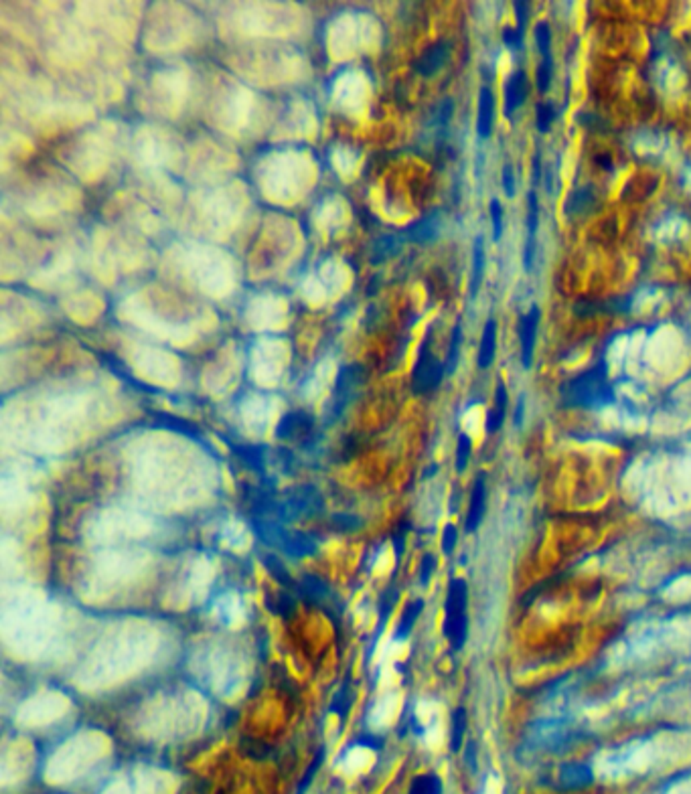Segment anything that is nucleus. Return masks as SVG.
Here are the masks:
<instances>
[{
    "mask_svg": "<svg viewBox=\"0 0 691 794\" xmlns=\"http://www.w3.org/2000/svg\"><path fill=\"white\" fill-rule=\"evenodd\" d=\"M559 401L564 407L576 410H602L614 403V387L608 379L606 363L600 361L598 365L561 383Z\"/></svg>",
    "mask_w": 691,
    "mask_h": 794,
    "instance_id": "nucleus-1",
    "label": "nucleus"
},
{
    "mask_svg": "<svg viewBox=\"0 0 691 794\" xmlns=\"http://www.w3.org/2000/svg\"><path fill=\"white\" fill-rule=\"evenodd\" d=\"M442 632L454 653L465 648L468 640V584L463 577H452L448 582Z\"/></svg>",
    "mask_w": 691,
    "mask_h": 794,
    "instance_id": "nucleus-2",
    "label": "nucleus"
},
{
    "mask_svg": "<svg viewBox=\"0 0 691 794\" xmlns=\"http://www.w3.org/2000/svg\"><path fill=\"white\" fill-rule=\"evenodd\" d=\"M574 738H576V731L566 719H539L527 729L523 748L529 754H537V752L557 754L566 750L574 742Z\"/></svg>",
    "mask_w": 691,
    "mask_h": 794,
    "instance_id": "nucleus-3",
    "label": "nucleus"
},
{
    "mask_svg": "<svg viewBox=\"0 0 691 794\" xmlns=\"http://www.w3.org/2000/svg\"><path fill=\"white\" fill-rule=\"evenodd\" d=\"M323 508H325L323 495L314 486L302 485L288 490L286 497L276 503L274 519L284 525V523H292V521H298V519L316 517V515L323 513Z\"/></svg>",
    "mask_w": 691,
    "mask_h": 794,
    "instance_id": "nucleus-4",
    "label": "nucleus"
},
{
    "mask_svg": "<svg viewBox=\"0 0 691 794\" xmlns=\"http://www.w3.org/2000/svg\"><path fill=\"white\" fill-rule=\"evenodd\" d=\"M444 377V363H440L432 355V351H430V336H426L422 347H420V355H418L416 367L412 371V389L418 396L430 394V391L438 389V385L442 383Z\"/></svg>",
    "mask_w": 691,
    "mask_h": 794,
    "instance_id": "nucleus-5",
    "label": "nucleus"
},
{
    "mask_svg": "<svg viewBox=\"0 0 691 794\" xmlns=\"http://www.w3.org/2000/svg\"><path fill=\"white\" fill-rule=\"evenodd\" d=\"M363 379H365V373H363L361 365H347V367H343L339 371L333 401L329 405V423L343 414V410L347 407V403L355 397L357 389L363 383Z\"/></svg>",
    "mask_w": 691,
    "mask_h": 794,
    "instance_id": "nucleus-6",
    "label": "nucleus"
},
{
    "mask_svg": "<svg viewBox=\"0 0 691 794\" xmlns=\"http://www.w3.org/2000/svg\"><path fill=\"white\" fill-rule=\"evenodd\" d=\"M594 784V772L584 762H566L557 768L556 788L564 793L584 791Z\"/></svg>",
    "mask_w": 691,
    "mask_h": 794,
    "instance_id": "nucleus-7",
    "label": "nucleus"
},
{
    "mask_svg": "<svg viewBox=\"0 0 691 794\" xmlns=\"http://www.w3.org/2000/svg\"><path fill=\"white\" fill-rule=\"evenodd\" d=\"M487 513V476L481 472L474 478V485L470 490V503H468V513L465 519V531L467 533H476L479 527L483 525Z\"/></svg>",
    "mask_w": 691,
    "mask_h": 794,
    "instance_id": "nucleus-8",
    "label": "nucleus"
},
{
    "mask_svg": "<svg viewBox=\"0 0 691 794\" xmlns=\"http://www.w3.org/2000/svg\"><path fill=\"white\" fill-rule=\"evenodd\" d=\"M278 550H282L288 557L302 559V557H311L318 552V541L311 533L284 529L282 537H280V543H278Z\"/></svg>",
    "mask_w": 691,
    "mask_h": 794,
    "instance_id": "nucleus-9",
    "label": "nucleus"
},
{
    "mask_svg": "<svg viewBox=\"0 0 691 794\" xmlns=\"http://www.w3.org/2000/svg\"><path fill=\"white\" fill-rule=\"evenodd\" d=\"M539 316L541 312L537 306L523 314L521 327H519V338H521V365L523 369H529L534 363V349L535 338H537V327H539Z\"/></svg>",
    "mask_w": 691,
    "mask_h": 794,
    "instance_id": "nucleus-10",
    "label": "nucleus"
},
{
    "mask_svg": "<svg viewBox=\"0 0 691 794\" xmlns=\"http://www.w3.org/2000/svg\"><path fill=\"white\" fill-rule=\"evenodd\" d=\"M314 426V418L306 412H290L284 418L280 419L278 428H276V436L282 438V440H296V438H304L309 436Z\"/></svg>",
    "mask_w": 691,
    "mask_h": 794,
    "instance_id": "nucleus-11",
    "label": "nucleus"
},
{
    "mask_svg": "<svg viewBox=\"0 0 691 794\" xmlns=\"http://www.w3.org/2000/svg\"><path fill=\"white\" fill-rule=\"evenodd\" d=\"M527 98V75L523 69L513 71L505 81V116L511 118L525 104Z\"/></svg>",
    "mask_w": 691,
    "mask_h": 794,
    "instance_id": "nucleus-12",
    "label": "nucleus"
},
{
    "mask_svg": "<svg viewBox=\"0 0 691 794\" xmlns=\"http://www.w3.org/2000/svg\"><path fill=\"white\" fill-rule=\"evenodd\" d=\"M527 240H525V249H523V265L527 272L534 270L535 249H537V227H539V203L534 191L527 195Z\"/></svg>",
    "mask_w": 691,
    "mask_h": 794,
    "instance_id": "nucleus-13",
    "label": "nucleus"
},
{
    "mask_svg": "<svg viewBox=\"0 0 691 794\" xmlns=\"http://www.w3.org/2000/svg\"><path fill=\"white\" fill-rule=\"evenodd\" d=\"M440 225H442V215L438 211L426 215L424 219L416 221L414 225H410L401 235L403 240L414 243H430L434 242L440 233Z\"/></svg>",
    "mask_w": 691,
    "mask_h": 794,
    "instance_id": "nucleus-14",
    "label": "nucleus"
},
{
    "mask_svg": "<svg viewBox=\"0 0 691 794\" xmlns=\"http://www.w3.org/2000/svg\"><path fill=\"white\" fill-rule=\"evenodd\" d=\"M450 55V41H438L436 45H432L422 57L416 61V71L424 75V77H432L436 71H440L444 67L446 59Z\"/></svg>",
    "mask_w": 691,
    "mask_h": 794,
    "instance_id": "nucleus-15",
    "label": "nucleus"
},
{
    "mask_svg": "<svg viewBox=\"0 0 691 794\" xmlns=\"http://www.w3.org/2000/svg\"><path fill=\"white\" fill-rule=\"evenodd\" d=\"M507 410H509V394H507V387L503 381H499L497 389H495V403L487 414V421H485V428H487V434H497L505 419H507Z\"/></svg>",
    "mask_w": 691,
    "mask_h": 794,
    "instance_id": "nucleus-16",
    "label": "nucleus"
},
{
    "mask_svg": "<svg viewBox=\"0 0 691 794\" xmlns=\"http://www.w3.org/2000/svg\"><path fill=\"white\" fill-rule=\"evenodd\" d=\"M495 124V95L490 88L481 89L479 93V114H476V134L479 138H489Z\"/></svg>",
    "mask_w": 691,
    "mask_h": 794,
    "instance_id": "nucleus-17",
    "label": "nucleus"
},
{
    "mask_svg": "<svg viewBox=\"0 0 691 794\" xmlns=\"http://www.w3.org/2000/svg\"><path fill=\"white\" fill-rule=\"evenodd\" d=\"M296 592L311 604H325V600L331 596V588L318 575H302V579L296 584Z\"/></svg>",
    "mask_w": 691,
    "mask_h": 794,
    "instance_id": "nucleus-18",
    "label": "nucleus"
},
{
    "mask_svg": "<svg viewBox=\"0 0 691 794\" xmlns=\"http://www.w3.org/2000/svg\"><path fill=\"white\" fill-rule=\"evenodd\" d=\"M495 353H497V322L489 318L487 325H485V331H483V338H481V347H479V357H476V363L481 369H489L495 361Z\"/></svg>",
    "mask_w": 691,
    "mask_h": 794,
    "instance_id": "nucleus-19",
    "label": "nucleus"
},
{
    "mask_svg": "<svg viewBox=\"0 0 691 794\" xmlns=\"http://www.w3.org/2000/svg\"><path fill=\"white\" fill-rule=\"evenodd\" d=\"M422 610H424L422 598H418V600H412V602L405 606V610H403V614H401L400 622H398V626H396V635H394V639L396 640L407 639V637L412 635V630H414V626H416L418 618H420V614H422Z\"/></svg>",
    "mask_w": 691,
    "mask_h": 794,
    "instance_id": "nucleus-20",
    "label": "nucleus"
},
{
    "mask_svg": "<svg viewBox=\"0 0 691 794\" xmlns=\"http://www.w3.org/2000/svg\"><path fill=\"white\" fill-rule=\"evenodd\" d=\"M468 728V715L465 707H456L450 717V752H460L465 744V735Z\"/></svg>",
    "mask_w": 691,
    "mask_h": 794,
    "instance_id": "nucleus-21",
    "label": "nucleus"
},
{
    "mask_svg": "<svg viewBox=\"0 0 691 794\" xmlns=\"http://www.w3.org/2000/svg\"><path fill=\"white\" fill-rule=\"evenodd\" d=\"M403 235H381L378 242L373 243V251H371V262L379 264V262H385L394 256H398L403 245Z\"/></svg>",
    "mask_w": 691,
    "mask_h": 794,
    "instance_id": "nucleus-22",
    "label": "nucleus"
},
{
    "mask_svg": "<svg viewBox=\"0 0 691 794\" xmlns=\"http://www.w3.org/2000/svg\"><path fill=\"white\" fill-rule=\"evenodd\" d=\"M483 274H485V243L483 238L479 235L474 240V251H472V272H470V296L474 298L481 282H483Z\"/></svg>",
    "mask_w": 691,
    "mask_h": 794,
    "instance_id": "nucleus-23",
    "label": "nucleus"
},
{
    "mask_svg": "<svg viewBox=\"0 0 691 794\" xmlns=\"http://www.w3.org/2000/svg\"><path fill=\"white\" fill-rule=\"evenodd\" d=\"M235 454L240 460L254 472H262L266 464V448L264 446H238Z\"/></svg>",
    "mask_w": 691,
    "mask_h": 794,
    "instance_id": "nucleus-24",
    "label": "nucleus"
},
{
    "mask_svg": "<svg viewBox=\"0 0 691 794\" xmlns=\"http://www.w3.org/2000/svg\"><path fill=\"white\" fill-rule=\"evenodd\" d=\"M444 793V784H442V778L438 774H420L412 780L410 784V793L407 794H442Z\"/></svg>",
    "mask_w": 691,
    "mask_h": 794,
    "instance_id": "nucleus-25",
    "label": "nucleus"
},
{
    "mask_svg": "<svg viewBox=\"0 0 691 794\" xmlns=\"http://www.w3.org/2000/svg\"><path fill=\"white\" fill-rule=\"evenodd\" d=\"M266 604L267 608H270V612H274V614H278V616L282 618L292 616V612L296 608V600L288 592H276V594H272L266 600Z\"/></svg>",
    "mask_w": 691,
    "mask_h": 794,
    "instance_id": "nucleus-26",
    "label": "nucleus"
},
{
    "mask_svg": "<svg viewBox=\"0 0 691 794\" xmlns=\"http://www.w3.org/2000/svg\"><path fill=\"white\" fill-rule=\"evenodd\" d=\"M452 111H454V102H452L450 98H444V100L436 106V110H434L432 118H430V128H432L434 132H444L446 128H448L450 118H452Z\"/></svg>",
    "mask_w": 691,
    "mask_h": 794,
    "instance_id": "nucleus-27",
    "label": "nucleus"
},
{
    "mask_svg": "<svg viewBox=\"0 0 691 794\" xmlns=\"http://www.w3.org/2000/svg\"><path fill=\"white\" fill-rule=\"evenodd\" d=\"M460 345H463V325H456L454 331H452V338H450V349L446 355V375H452L458 367V359H460Z\"/></svg>",
    "mask_w": 691,
    "mask_h": 794,
    "instance_id": "nucleus-28",
    "label": "nucleus"
},
{
    "mask_svg": "<svg viewBox=\"0 0 691 794\" xmlns=\"http://www.w3.org/2000/svg\"><path fill=\"white\" fill-rule=\"evenodd\" d=\"M264 566H266L267 572L274 575L284 588H294V590H296V584H294L292 577H290L288 568L284 566V561H282L280 557H276V555H264Z\"/></svg>",
    "mask_w": 691,
    "mask_h": 794,
    "instance_id": "nucleus-29",
    "label": "nucleus"
},
{
    "mask_svg": "<svg viewBox=\"0 0 691 794\" xmlns=\"http://www.w3.org/2000/svg\"><path fill=\"white\" fill-rule=\"evenodd\" d=\"M592 201H594V197H592V191H590L588 187L578 189V191H574V193L568 197V201H566V213H568V215L584 213V211L590 209Z\"/></svg>",
    "mask_w": 691,
    "mask_h": 794,
    "instance_id": "nucleus-30",
    "label": "nucleus"
},
{
    "mask_svg": "<svg viewBox=\"0 0 691 794\" xmlns=\"http://www.w3.org/2000/svg\"><path fill=\"white\" fill-rule=\"evenodd\" d=\"M396 602H398V590H396V588H389V590L383 592L381 602H379V626H378V635L373 637V644H375V640L379 639V635L383 632L385 622H387V618L391 616V610H394Z\"/></svg>",
    "mask_w": 691,
    "mask_h": 794,
    "instance_id": "nucleus-31",
    "label": "nucleus"
},
{
    "mask_svg": "<svg viewBox=\"0 0 691 794\" xmlns=\"http://www.w3.org/2000/svg\"><path fill=\"white\" fill-rule=\"evenodd\" d=\"M535 43H537V51H539L541 59L552 57V31H550V24L545 21L535 24Z\"/></svg>",
    "mask_w": 691,
    "mask_h": 794,
    "instance_id": "nucleus-32",
    "label": "nucleus"
},
{
    "mask_svg": "<svg viewBox=\"0 0 691 794\" xmlns=\"http://www.w3.org/2000/svg\"><path fill=\"white\" fill-rule=\"evenodd\" d=\"M556 118H557V111L552 102H541V104H537V120H535V122H537V130H539V132H550V128H552V124H554Z\"/></svg>",
    "mask_w": 691,
    "mask_h": 794,
    "instance_id": "nucleus-33",
    "label": "nucleus"
},
{
    "mask_svg": "<svg viewBox=\"0 0 691 794\" xmlns=\"http://www.w3.org/2000/svg\"><path fill=\"white\" fill-rule=\"evenodd\" d=\"M472 456V440L468 434H460L456 442V472H465Z\"/></svg>",
    "mask_w": 691,
    "mask_h": 794,
    "instance_id": "nucleus-34",
    "label": "nucleus"
},
{
    "mask_svg": "<svg viewBox=\"0 0 691 794\" xmlns=\"http://www.w3.org/2000/svg\"><path fill=\"white\" fill-rule=\"evenodd\" d=\"M349 709H351V691H349V681H345L343 687L334 695L333 703H331V711L339 713L345 719L349 715Z\"/></svg>",
    "mask_w": 691,
    "mask_h": 794,
    "instance_id": "nucleus-35",
    "label": "nucleus"
},
{
    "mask_svg": "<svg viewBox=\"0 0 691 794\" xmlns=\"http://www.w3.org/2000/svg\"><path fill=\"white\" fill-rule=\"evenodd\" d=\"M552 77H554V59H541L539 67H537V89L539 93H545L550 86H552Z\"/></svg>",
    "mask_w": 691,
    "mask_h": 794,
    "instance_id": "nucleus-36",
    "label": "nucleus"
},
{
    "mask_svg": "<svg viewBox=\"0 0 691 794\" xmlns=\"http://www.w3.org/2000/svg\"><path fill=\"white\" fill-rule=\"evenodd\" d=\"M490 223H492V240L499 242L503 238V207L497 198L490 201Z\"/></svg>",
    "mask_w": 691,
    "mask_h": 794,
    "instance_id": "nucleus-37",
    "label": "nucleus"
},
{
    "mask_svg": "<svg viewBox=\"0 0 691 794\" xmlns=\"http://www.w3.org/2000/svg\"><path fill=\"white\" fill-rule=\"evenodd\" d=\"M333 527L339 531H357L361 527V519L349 513H336L333 517Z\"/></svg>",
    "mask_w": 691,
    "mask_h": 794,
    "instance_id": "nucleus-38",
    "label": "nucleus"
},
{
    "mask_svg": "<svg viewBox=\"0 0 691 794\" xmlns=\"http://www.w3.org/2000/svg\"><path fill=\"white\" fill-rule=\"evenodd\" d=\"M323 760H325V748L316 754V758H314V762L311 764V768L306 770V774H304V778L300 780V786H298V794H304L306 791H309V786H311L312 778H314V774H316V770L320 768V764H323Z\"/></svg>",
    "mask_w": 691,
    "mask_h": 794,
    "instance_id": "nucleus-39",
    "label": "nucleus"
},
{
    "mask_svg": "<svg viewBox=\"0 0 691 794\" xmlns=\"http://www.w3.org/2000/svg\"><path fill=\"white\" fill-rule=\"evenodd\" d=\"M434 570H436V557L432 553H426L422 557V561H420V586H428L430 584Z\"/></svg>",
    "mask_w": 691,
    "mask_h": 794,
    "instance_id": "nucleus-40",
    "label": "nucleus"
},
{
    "mask_svg": "<svg viewBox=\"0 0 691 794\" xmlns=\"http://www.w3.org/2000/svg\"><path fill=\"white\" fill-rule=\"evenodd\" d=\"M503 43L507 45L511 51H515V53H519L521 49H523V31L521 29H505V33H503Z\"/></svg>",
    "mask_w": 691,
    "mask_h": 794,
    "instance_id": "nucleus-41",
    "label": "nucleus"
},
{
    "mask_svg": "<svg viewBox=\"0 0 691 794\" xmlns=\"http://www.w3.org/2000/svg\"><path fill=\"white\" fill-rule=\"evenodd\" d=\"M456 543H458V529H456L452 523H448L444 527V531H442V552H444L446 555H452L454 547H456Z\"/></svg>",
    "mask_w": 691,
    "mask_h": 794,
    "instance_id": "nucleus-42",
    "label": "nucleus"
},
{
    "mask_svg": "<svg viewBox=\"0 0 691 794\" xmlns=\"http://www.w3.org/2000/svg\"><path fill=\"white\" fill-rule=\"evenodd\" d=\"M465 762H467L468 768L472 772L479 770V746H476L474 740H468L467 744H465Z\"/></svg>",
    "mask_w": 691,
    "mask_h": 794,
    "instance_id": "nucleus-43",
    "label": "nucleus"
},
{
    "mask_svg": "<svg viewBox=\"0 0 691 794\" xmlns=\"http://www.w3.org/2000/svg\"><path fill=\"white\" fill-rule=\"evenodd\" d=\"M513 8H515V17H517V29H525V22H527V15H529V4L525 0H517L513 2Z\"/></svg>",
    "mask_w": 691,
    "mask_h": 794,
    "instance_id": "nucleus-44",
    "label": "nucleus"
},
{
    "mask_svg": "<svg viewBox=\"0 0 691 794\" xmlns=\"http://www.w3.org/2000/svg\"><path fill=\"white\" fill-rule=\"evenodd\" d=\"M503 191L507 197L515 195V173H513V166L509 162L503 166Z\"/></svg>",
    "mask_w": 691,
    "mask_h": 794,
    "instance_id": "nucleus-45",
    "label": "nucleus"
},
{
    "mask_svg": "<svg viewBox=\"0 0 691 794\" xmlns=\"http://www.w3.org/2000/svg\"><path fill=\"white\" fill-rule=\"evenodd\" d=\"M523 419H525V396L521 394V396H519V399H517V405H515V416H513V421H515V426H517V428H521V426H523Z\"/></svg>",
    "mask_w": 691,
    "mask_h": 794,
    "instance_id": "nucleus-46",
    "label": "nucleus"
},
{
    "mask_svg": "<svg viewBox=\"0 0 691 794\" xmlns=\"http://www.w3.org/2000/svg\"><path fill=\"white\" fill-rule=\"evenodd\" d=\"M405 533H407V525H405V527H400V529H398V533L394 535V543H396V555H398V559H400L401 553H403V545H405Z\"/></svg>",
    "mask_w": 691,
    "mask_h": 794,
    "instance_id": "nucleus-47",
    "label": "nucleus"
},
{
    "mask_svg": "<svg viewBox=\"0 0 691 794\" xmlns=\"http://www.w3.org/2000/svg\"><path fill=\"white\" fill-rule=\"evenodd\" d=\"M357 744H365V746H369V748H375V750H379L381 746H383V742H381V738H378V735H367V738H359L357 740Z\"/></svg>",
    "mask_w": 691,
    "mask_h": 794,
    "instance_id": "nucleus-48",
    "label": "nucleus"
},
{
    "mask_svg": "<svg viewBox=\"0 0 691 794\" xmlns=\"http://www.w3.org/2000/svg\"><path fill=\"white\" fill-rule=\"evenodd\" d=\"M543 177V173H541V158H539V155L534 156V180L535 182H539V178Z\"/></svg>",
    "mask_w": 691,
    "mask_h": 794,
    "instance_id": "nucleus-49",
    "label": "nucleus"
},
{
    "mask_svg": "<svg viewBox=\"0 0 691 794\" xmlns=\"http://www.w3.org/2000/svg\"><path fill=\"white\" fill-rule=\"evenodd\" d=\"M596 160H598V164H600L602 169L612 171V160H610V156H596Z\"/></svg>",
    "mask_w": 691,
    "mask_h": 794,
    "instance_id": "nucleus-50",
    "label": "nucleus"
}]
</instances>
